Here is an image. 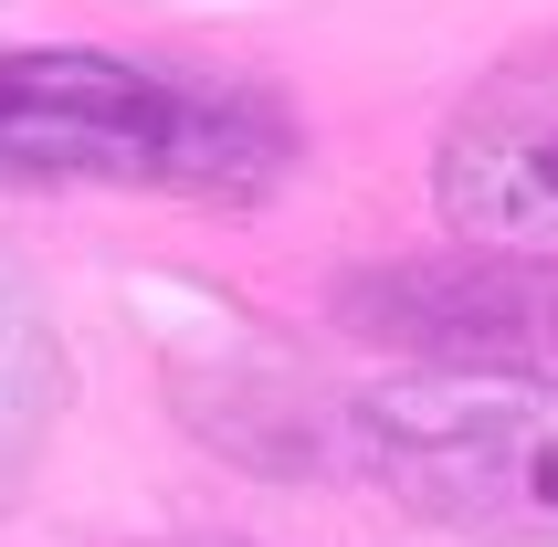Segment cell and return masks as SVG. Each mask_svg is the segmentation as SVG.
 I'll use <instances>...</instances> for the list:
<instances>
[{"label": "cell", "mask_w": 558, "mask_h": 547, "mask_svg": "<svg viewBox=\"0 0 558 547\" xmlns=\"http://www.w3.org/2000/svg\"><path fill=\"white\" fill-rule=\"evenodd\" d=\"M295 158L284 117L243 95L148 74L126 53L32 42L0 53V180H85V190H190V200H264Z\"/></svg>", "instance_id": "obj_1"}, {"label": "cell", "mask_w": 558, "mask_h": 547, "mask_svg": "<svg viewBox=\"0 0 558 547\" xmlns=\"http://www.w3.org/2000/svg\"><path fill=\"white\" fill-rule=\"evenodd\" d=\"M369 485L474 547H558V368H411L348 411Z\"/></svg>", "instance_id": "obj_2"}, {"label": "cell", "mask_w": 558, "mask_h": 547, "mask_svg": "<svg viewBox=\"0 0 558 547\" xmlns=\"http://www.w3.org/2000/svg\"><path fill=\"white\" fill-rule=\"evenodd\" d=\"M433 211L464 253L558 264V42L506 53L433 137Z\"/></svg>", "instance_id": "obj_3"}, {"label": "cell", "mask_w": 558, "mask_h": 547, "mask_svg": "<svg viewBox=\"0 0 558 547\" xmlns=\"http://www.w3.org/2000/svg\"><path fill=\"white\" fill-rule=\"evenodd\" d=\"M348 327L401 337L433 368H527V348H558V264H379L348 274Z\"/></svg>", "instance_id": "obj_4"}, {"label": "cell", "mask_w": 558, "mask_h": 547, "mask_svg": "<svg viewBox=\"0 0 558 547\" xmlns=\"http://www.w3.org/2000/svg\"><path fill=\"white\" fill-rule=\"evenodd\" d=\"M169 547H232V537H169Z\"/></svg>", "instance_id": "obj_5"}]
</instances>
